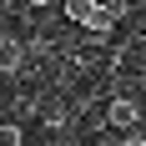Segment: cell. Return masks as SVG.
<instances>
[{
    "label": "cell",
    "mask_w": 146,
    "mask_h": 146,
    "mask_svg": "<svg viewBox=\"0 0 146 146\" xmlns=\"http://www.w3.org/2000/svg\"><path fill=\"white\" fill-rule=\"evenodd\" d=\"M0 146H25V131L15 121H0Z\"/></svg>",
    "instance_id": "cell-5"
},
{
    "label": "cell",
    "mask_w": 146,
    "mask_h": 146,
    "mask_svg": "<svg viewBox=\"0 0 146 146\" xmlns=\"http://www.w3.org/2000/svg\"><path fill=\"white\" fill-rule=\"evenodd\" d=\"M116 20H121V5H96V10L86 15V30H91V35H111Z\"/></svg>",
    "instance_id": "cell-2"
},
{
    "label": "cell",
    "mask_w": 146,
    "mask_h": 146,
    "mask_svg": "<svg viewBox=\"0 0 146 146\" xmlns=\"http://www.w3.org/2000/svg\"><path fill=\"white\" fill-rule=\"evenodd\" d=\"M106 121L121 126V131H131L136 121H141V106H136V101H111V106H106Z\"/></svg>",
    "instance_id": "cell-3"
},
{
    "label": "cell",
    "mask_w": 146,
    "mask_h": 146,
    "mask_svg": "<svg viewBox=\"0 0 146 146\" xmlns=\"http://www.w3.org/2000/svg\"><path fill=\"white\" fill-rule=\"evenodd\" d=\"M30 5H50V0H30Z\"/></svg>",
    "instance_id": "cell-7"
},
{
    "label": "cell",
    "mask_w": 146,
    "mask_h": 146,
    "mask_svg": "<svg viewBox=\"0 0 146 146\" xmlns=\"http://www.w3.org/2000/svg\"><path fill=\"white\" fill-rule=\"evenodd\" d=\"M121 146H146V136H136V131H131V136H126Z\"/></svg>",
    "instance_id": "cell-6"
},
{
    "label": "cell",
    "mask_w": 146,
    "mask_h": 146,
    "mask_svg": "<svg viewBox=\"0 0 146 146\" xmlns=\"http://www.w3.org/2000/svg\"><path fill=\"white\" fill-rule=\"evenodd\" d=\"M96 5H101V0H66V20H71V25H86V15L96 10Z\"/></svg>",
    "instance_id": "cell-4"
},
{
    "label": "cell",
    "mask_w": 146,
    "mask_h": 146,
    "mask_svg": "<svg viewBox=\"0 0 146 146\" xmlns=\"http://www.w3.org/2000/svg\"><path fill=\"white\" fill-rule=\"evenodd\" d=\"M76 146H86V141H76Z\"/></svg>",
    "instance_id": "cell-8"
},
{
    "label": "cell",
    "mask_w": 146,
    "mask_h": 146,
    "mask_svg": "<svg viewBox=\"0 0 146 146\" xmlns=\"http://www.w3.org/2000/svg\"><path fill=\"white\" fill-rule=\"evenodd\" d=\"M25 66V40H15V35H0V76H15Z\"/></svg>",
    "instance_id": "cell-1"
}]
</instances>
